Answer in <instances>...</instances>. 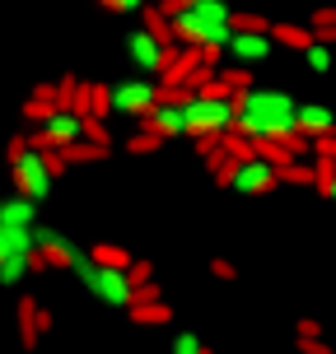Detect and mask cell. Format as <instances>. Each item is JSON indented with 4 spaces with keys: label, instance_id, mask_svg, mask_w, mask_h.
<instances>
[{
    "label": "cell",
    "instance_id": "cell-1",
    "mask_svg": "<svg viewBox=\"0 0 336 354\" xmlns=\"http://www.w3.org/2000/svg\"><path fill=\"white\" fill-rule=\"evenodd\" d=\"M238 98V126L252 140H290L299 131V103L285 93V88H243L233 93Z\"/></svg>",
    "mask_w": 336,
    "mask_h": 354
},
{
    "label": "cell",
    "instance_id": "cell-2",
    "mask_svg": "<svg viewBox=\"0 0 336 354\" xmlns=\"http://www.w3.org/2000/svg\"><path fill=\"white\" fill-rule=\"evenodd\" d=\"M233 37V10L224 0H187L173 15V42L201 47V52H224Z\"/></svg>",
    "mask_w": 336,
    "mask_h": 354
},
{
    "label": "cell",
    "instance_id": "cell-3",
    "mask_svg": "<svg viewBox=\"0 0 336 354\" xmlns=\"http://www.w3.org/2000/svg\"><path fill=\"white\" fill-rule=\"evenodd\" d=\"M10 163H15V182L24 196H33L37 205L52 196V182L56 173H61V163H66V154H52V149H42V145L33 140H15L10 145Z\"/></svg>",
    "mask_w": 336,
    "mask_h": 354
},
{
    "label": "cell",
    "instance_id": "cell-4",
    "mask_svg": "<svg viewBox=\"0 0 336 354\" xmlns=\"http://www.w3.org/2000/svg\"><path fill=\"white\" fill-rule=\"evenodd\" d=\"M182 112H187V136H224V131H233L238 126V98L233 93H192L187 103H182Z\"/></svg>",
    "mask_w": 336,
    "mask_h": 354
},
{
    "label": "cell",
    "instance_id": "cell-5",
    "mask_svg": "<svg viewBox=\"0 0 336 354\" xmlns=\"http://www.w3.org/2000/svg\"><path fill=\"white\" fill-rule=\"evenodd\" d=\"M80 284H85L98 303H107V308H131V303H136V280H131V270H122V266L94 261V270H89Z\"/></svg>",
    "mask_w": 336,
    "mask_h": 354
},
{
    "label": "cell",
    "instance_id": "cell-6",
    "mask_svg": "<svg viewBox=\"0 0 336 354\" xmlns=\"http://www.w3.org/2000/svg\"><path fill=\"white\" fill-rule=\"evenodd\" d=\"M85 131H89V117L80 112V107H61L56 103L52 112H47L42 131H33V145H42V149H66V145L85 140Z\"/></svg>",
    "mask_w": 336,
    "mask_h": 354
},
{
    "label": "cell",
    "instance_id": "cell-7",
    "mask_svg": "<svg viewBox=\"0 0 336 354\" xmlns=\"http://www.w3.org/2000/svg\"><path fill=\"white\" fill-rule=\"evenodd\" d=\"M163 84L154 75H136V80H122V84H112V112H126V117H145L150 107L159 103Z\"/></svg>",
    "mask_w": 336,
    "mask_h": 354
},
{
    "label": "cell",
    "instance_id": "cell-8",
    "mask_svg": "<svg viewBox=\"0 0 336 354\" xmlns=\"http://www.w3.org/2000/svg\"><path fill=\"white\" fill-rule=\"evenodd\" d=\"M126 56H131L145 75H163L173 47H168V37H159L150 24H141V28H131V37H126Z\"/></svg>",
    "mask_w": 336,
    "mask_h": 354
},
{
    "label": "cell",
    "instance_id": "cell-9",
    "mask_svg": "<svg viewBox=\"0 0 336 354\" xmlns=\"http://www.w3.org/2000/svg\"><path fill=\"white\" fill-rule=\"evenodd\" d=\"M229 187L238 196H266V192H276V187H281V168H276L271 159H262V154H248V159L233 168Z\"/></svg>",
    "mask_w": 336,
    "mask_h": 354
},
{
    "label": "cell",
    "instance_id": "cell-10",
    "mask_svg": "<svg viewBox=\"0 0 336 354\" xmlns=\"http://www.w3.org/2000/svg\"><path fill=\"white\" fill-rule=\"evenodd\" d=\"M276 47H281V42L266 33V28H233V37H229V47H224V52H229L238 66H262Z\"/></svg>",
    "mask_w": 336,
    "mask_h": 354
},
{
    "label": "cell",
    "instance_id": "cell-11",
    "mask_svg": "<svg viewBox=\"0 0 336 354\" xmlns=\"http://www.w3.org/2000/svg\"><path fill=\"white\" fill-rule=\"evenodd\" d=\"M145 126L159 131L163 140H173V136H187V112H182V103H173V98H159V103L145 112Z\"/></svg>",
    "mask_w": 336,
    "mask_h": 354
},
{
    "label": "cell",
    "instance_id": "cell-12",
    "mask_svg": "<svg viewBox=\"0 0 336 354\" xmlns=\"http://www.w3.org/2000/svg\"><path fill=\"white\" fill-rule=\"evenodd\" d=\"M33 238H37V252H42L52 266H71L75 257H80V248H75L71 238L56 233V229H47V224H33Z\"/></svg>",
    "mask_w": 336,
    "mask_h": 354
},
{
    "label": "cell",
    "instance_id": "cell-13",
    "mask_svg": "<svg viewBox=\"0 0 336 354\" xmlns=\"http://www.w3.org/2000/svg\"><path fill=\"white\" fill-rule=\"evenodd\" d=\"M299 131L308 140H318V136H332L336 131V112L322 103H299Z\"/></svg>",
    "mask_w": 336,
    "mask_h": 354
},
{
    "label": "cell",
    "instance_id": "cell-14",
    "mask_svg": "<svg viewBox=\"0 0 336 354\" xmlns=\"http://www.w3.org/2000/svg\"><path fill=\"white\" fill-rule=\"evenodd\" d=\"M0 219H5V224H28V229H33L37 224V201L33 196H10V201H0Z\"/></svg>",
    "mask_w": 336,
    "mask_h": 354
},
{
    "label": "cell",
    "instance_id": "cell-15",
    "mask_svg": "<svg viewBox=\"0 0 336 354\" xmlns=\"http://www.w3.org/2000/svg\"><path fill=\"white\" fill-rule=\"evenodd\" d=\"M271 37L281 42V47H294V52H303V47H313V24H271Z\"/></svg>",
    "mask_w": 336,
    "mask_h": 354
},
{
    "label": "cell",
    "instance_id": "cell-16",
    "mask_svg": "<svg viewBox=\"0 0 336 354\" xmlns=\"http://www.w3.org/2000/svg\"><path fill=\"white\" fill-rule=\"evenodd\" d=\"M131 317L141 322V326H163L173 313H168V303H159V299H136L131 303Z\"/></svg>",
    "mask_w": 336,
    "mask_h": 354
},
{
    "label": "cell",
    "instance_id": "cell-17",
    "mask_svg": "<svg viewBox=\"0 0 336 354\" xmlns=\"http://www.w3.org/2000/svg\"><path fill=\"white\" fill-rule=\"evenodd\" d=\"M37 266V252L33 257H24V252H15V257H0V284H19L28 270Z\"/></svg>",
    "mask_w": 336,
    "mask_h": 354
},
{
    "label": "cell",
    "instance_id": "cell-18",
    "mask_svg": "<svg viewBox=\"0 0 336 354\" xmlns=\"http://www.w3.org/2000/svg\"><path fill=\"white\" fill-rule=\"evenodd\" d=\"M281 182H294V187H318V163H299V159L281 163Z\"/></svg>",
    "mask_w": 336,
    "mask_h": 354
},
{
    "label": "cell",
    "instance_id": "cell-19",
    "mask_svg": "<svg viewBox=\"0 0 336 354\" xmlns=\"http://www.w3.org/2000/svg\"><path fill=\"white\" fill-rule=\"evenodd\" d=\"M303 61H308V71H313V75H327L336 66L332 42H318V37H313V47H303Z\"/></svg>",
    "mask_w": 336,
    "mask_h": 354
},
{
    "label": "cell",
    "instance_id": "cell-20",
    "mask_svg": "<svg viewBox=\"0 0 336 354\" xmlns=\"http://www.w3.org/2000/svg\"><path fill=\"white\" fill-rule=\"evenodd\" d=\"M220 84L229 88V93H243V88H252V66H238V61H233V66H220Z\"/></svg>",
    "mask_w": 336,
    "mask_h": 354
},
{
    "label": "cell",
    "instance_id": "cell-21",
    "mask_svg": "<svg viewBox=\"0 0 336 354\" xmlns=\"http://www.w3.org/2000/svg\"><path fill=\"white\" fill-rule=\"evenodd\" d=\"M238 163H243V159H233L229 149H215V154H211V168H215V182H220V187H229V177H233V168H238Z\"/></svg>",
    "mask_w": 336,
    "mask_h": 354
},
{
    "label": "cell",
    "instance_id": "cell-22",
    "mask_svg": "<svg viewBox=\"0 0 336 354\" xmlns=\"http://www.w3.org/2000/svg\"><path fill=\"white\" fill-rule=\"evenodd\" d=\"M61 154H66V163H94V159H103V145H94V140L80 145L75 140V145H66Z\"/></svg>",
    "mask_w": 336,
    "mask_h": 354
},
{
    "label": "cell",
    "instance_id": "cell-23",
    "mask_svg": "<svg viewBox=\"0 0 336 354\" xmlns=\"http://www.w3.org/2000/svg\"><path fill=\"white\" fill-rule=\"evenodd\" d=\"M94 261H103V266H122V270H131V257H126L117 243H98L94 248Z\"/></svg>",
    "mask_w": 336,
    "mask_h": 354
},
{
    "label": "cell",
    "instance_id": "cell-24",
    "mask_svg": "<svg viewBox=\"0 0 336 354\" xmlns=\"http://www.w3.org/2000/svg\"><path fill=\"white\" fill-rule=\"evenodd\" d=\"M85 107L94 112V117H103L107 107H112V88H98V84H94V88H85Z\"/></svg>",
    "mask_w": 336,
    "mask_h": 354
},
{
    "label": "cell",
    "instance_id": "cell-25",
    "mask_svg": "<svg viewBox=\"0 0 336 354\" xmlns=\"http://www.w3.org/2000/svg\"><path fill=\"white\" fill-rule=\"evenodd\" d=\"M159 131H150V126H145V136H131V154H150V149H159Z\"/></svg>",
    "mask_w": 336,
    "mask_h": 354
},
{
    "label": "cell",
    "instance_id": "cell-26",
    "mask_svg": "<svg viewBox=\"0 0 336 354\" xmlns=\"http://www.w3.org/2000/svg\"><path fill=\"white\" fill-rule=\"evenodd\" d=\"M173 354H206V345H201V336H192V331H182V336L173 340Z\"/></svg>",
    "mask_w": 336,
    "mask_h": 354
},
{
    "label": "cell",
    "instance_id": "cell-27",
    "mask_svg": "<svg viewBox=\"0 0 336 354\" xmlns=\"http://www.w3.org/2000/svg\"><path fill=\"white\" fill-rule=\"evenodd\" d=\"M107 10H112V15H141L145 10V0H103Z\"/></svg>",
    "mask_w": 336,
    "mask_h": 354
},
{
    "label": "cell",
    "instance_id": "cell-28",
    "mask_svg": "<svg viewBox=\"0 0 336 354\" xmlns=\"http://www.w3.org/2000/svg\"><path fill=\"white\" fill-rule=\"evenodd\" d=\"M313 154H318V159H336V131H332V136H318V140H313Z\"/></svg>",
    "mask_w": 336,
    "mask_h": 354
},
{
    "label": "cell",
    "instance_id": "cell-29",
    "mask_svg": "<svg viewBox=\"0 0 336 354\" xmlns=\"http://www.w3.org/2000/svg\"><path fill=\"white\" fill-rule=\"evenodd\" d=\"M233 28H266V33H271V19H262V15H233Z\"/></svg>",
    "mask_w": 336,
    "mask_h": 354
},
{
    "label": "cell",
    "instance_id": "cell-30",
    "mask_svg": "<svg viewBox=\"0 0 336 354\" xmlns=\"http://www.w3.org/2000/svg\"><path fill=\"white\" fill-rule=\"evenodd\" d=\"M150 275H154L150 261H131V280H136V284H150Z\"/></svg>",
    "mask_w": 336,
    "mask_h": 354
},
{
    "label": "cell",
    "instance_id": "cell-31",
    "mask_svg": "<svg viewBox=\"0 0 336 354\" xmlns=\"http://www.w3.org/2000/svg\"><path fill=\"white\" fill-rule=\"evenodd\" d=\"M85 140H94V145H107V136H103V126H98V117H89V131H85Z\"/></svg>",
    "mask_w": 336,
    "mask_h": 354
},
{
    "label": "cell",
    "instance_id": "cell-32",
    "mask_svg": "<svg viewBox=\"0 0 336 354\" xmlns=\"http://www.w3.org/2000/svg\"><path fill=\"white\" fill-rule=\"evenodd\" d=\"M211 270L220 275V280H233V275H238V270H233V266L224 261V257H215V261H211Z\"/></svg>",
    "mask_w": 336,
    "mask_h": 354
},
{
    "label": "cell",
    "instance_id": "cell-33",
    "mask_svg": "<svg viewBox=\"0 0 336 354\" xmlns=\"http://www.w3.org/2000/svg\"><path fill=\"white\" fill-rule=\"evenodd\" d=\"M313 33H318V42H332V47H336V24H318Z\"/></svg>",
    "mask_w": 336,
    "mask_h": 354
},
{
    "label": "cell",
    "instance_id": "cell-34",
    "mask_svg": "<svg viewBox=\"0 0 336 354\" xmlns=\"http://www.w3.org/2000/svg\"><path fill=\"white\" fill-rule=\"evenodd\" d=\"M299 350H303V354H327V350L318 345V336H299Z\"/></svg>",
    "mask_w": 336,
    "mask_h": 354
},
{
    "label": "cell",
    "instance_id": "cell-35",
    "mask_svg": "<svg viewBox=\"0 0 336 354\" xmlns=\"http://www.w3.org/2000/svg\"><path fill=\"white\" fill-rule=\"evenodd\" d=\"M318 24H336V10H318V15H313V28H318Z\"/></svg>",
    "mask_w": 336,
    "mask_h": 354
}]
</instances>
